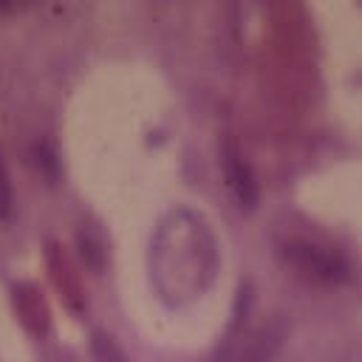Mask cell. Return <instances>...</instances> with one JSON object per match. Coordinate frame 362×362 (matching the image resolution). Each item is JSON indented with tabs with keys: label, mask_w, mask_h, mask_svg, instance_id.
Returning a JSON list of instances; mask_svg holds the SVG:
<instances>
[{
	"label": "cell",
	"mask_w": 362,
	"mask_h": 362,
	"mask_svg": "<svg viewBox=\"0 0 362 362\" xmlns=\"http://www.w3.org/2000/svg\"><path fill=\"white\" fill-rule=\"evenodd\" d=\"M34 0H0V14H17L23 8H28Z\"/></svg>",
	"instance_id": "52a82bcc"
},
{
	"label": "cell",
	"mask_w": 362,
	"mask_h": 362,
	"mask_svg": "<svg viewBox=\"0 0 362 362\" xmlns=\"http://www.w3.org/2000/svg\"><path fill=\"white\" fill-rule=\"evenodd\" d=\"M96 359H99V362H124V359L119 356V351H116L110 342H105V339L96 342Z\"/></svg>",
	"instance_id": "8992f818"
},
{
	"label": "cell",
	"mask_w": 362,
	"mask_h": 362,
	"mask_svg": "<svg viewBox=\"0 0 362 362\" xmlns=\"http://www.w3.org/2000/svg\"><path fill=\"white\" fill-rule=\"evenodd\" d=\"M283 342V331L277 322H266L243 337V342L232 351L229 362H272Z\"/></svg>",
	"instance_id": "3957f363"
},
{
	"label": "cell",
	"mask_w": 362,
	"mask_h": 362,
	"mask_svg": "<svg viewBox=\"0 0 362 362\" xmlns=\"http://www.w3.org/2000/svg\"><path fill=\"white\" fill-rule=\"evenodd\" d=\"M17 303H20V320L31 328V331H42L48 325V311L40 303L34 288H17Z\"/></svg>",
	"instance_id": "277c9868"
},
{
	"label": "cell",
	"mask_w": 362,
	"mask_h": 362,
	"mask_svg": "<svg viewBox=\"0 0 362 362\" xmlns=\"http://www.w3.org/2000/svg\"><path fill=\"white\" fill-rule=\"evenodd\" d=\"M286 255H288L291 266L303 277H308L314 283H337V280L345 277L342 257L334 255V252H328V249H322V246H314V243H291L286 249Z\"/></svg>",
	"instance_id": "6da1fadb"
},
{
	"label": "cell",
	"mask_w": 362,
	"mask_h": 362,
	"mask_svg": "<svg viewBox=\"0 0 362 362\" xmlns=\"http://www.w3.org/2000/svg\"><path fill=\"white\" fill-rule=\"evenodd\" d=\"M11 206H14V195H11V184H8V173L0 161V221H6L11 215Z\"/></svg>",
	"instance_id": "5b68a950"
},
{
	"label": "cell",
	"mask_w": 362,
	"mask_h": 362,
	"mask_svg": "<svg viewBox=\"0 0 362 362\" xmlns=\"http://www.w3.org/2000/svg\"><path fill=\"white\" fill-rule=\"evenodd\" d=\"M221 164H223V178L232 189V195L238 198V204L243 209H252L255 201H257V187H255V178H252V170L246 167L243 156L235 150V144H223L221 147Z\"/></svg>",
	"instance_id": "7a4b0ae2"
}]
</instances>
